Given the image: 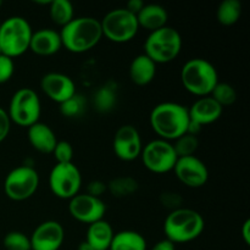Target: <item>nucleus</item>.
Segmentation results:
<instances>
[{
  "instance_id": "nucleus-28",
  "label": "nucleus",
  "mask_w": 250,
  "mask_h": 250,
  "mask_svg": "<svg viewBox=\"0 0 250 250\" xmlns=\"http://www.w3.org/2000/svg\"><path fill=\"white\" fill-rule=\"evenodd\" d=\"M210 97L220 105V106H229L237 100V92L231 84L226 82L217 83Z\"/></svg>"
},
{
  "instance_id": "nucleus-19",
  "label": "nucleus",
  "mask_w": 250,
  "mask_h": 250,
  "mask_svg": "<svg viewBox=\"0 0 250 250\" xmlns=\"http://www.w3.org/2000/svg\"><path fill=\"white\" fill-rule=\"evenodd\" d=\"M28 141L37 151L42 154H53L54 148L58 143L56 134L48 125L37 122L28 127Z\"/></svg>"
},
{
  "instance_id": "nucleus-18",
  "label": "nucleus",
  "mask_w": 250,
  "mask_h": 250,
  "mask_svg": "<svg viewBox=\"0 0 250 250\" xmlns=\"http://www.w3.org/2000/svg\"><path fill=\"white\" fill-rule=\"evenodd\" d=\"M62 46L60 32L51 28H42L33 32L29 50L41 56H50L58 53Z\"/></svg>"
},
{
  "instance_id": "nucleus-21",
  "label": "nucleus",
  "mask_w": 250,
  "mask_h": 250,
  "mask_svg": "<svg viewBox=\"0 0 250 250\" xmlns=\"http://www.w3.org/2000/svg\"><path fill=\"white\" fill-rule=\"evenodd\" d=\"M156 63L146 54L137 55L129 65V78L137 85H146L154 80Z\"/></svg>"
},
{
  "instance_id": "nucleus-6",
  "label": "nucleus",
  "mask_w": 250,
  "mask_h": 250,
  "mask_svg": "<svg viewBox=\"0 0 250 250\" xmlns=\"http://www.w3.org/2000/svg\"><path fill=\"white\" fill-rule=\"evenodd\" d=\"M182 49V37L173 27L165 26L150 32L144 43V54L155 63L175 60Z\"/></svg>"
},
{
  "instance_id": "nucleus-7",
  "label": "nucleus",
  "mask_w": 250,
  "mask_h": 250,
  "mask_svg": "<svg viewBox=\"0 0 250 250\" xmlns=\"http://www.w3.org/2000/svg\"><path fill=\"white\" fill-rule=\"evenodd\" d=\"M41 114V99L33 89L21 88L14 93L7 111L10 121L28 128L32 125L39 122Z\"/></svg>"
},
{
  "instance_id": "nucleus-31",
  "label": "nucleus",
  "mask_w": 250,
  "mask_h": 250,
  "mask_svg": "<svg viewBox=\"0 0 250 250\" xmlns=\"http://www.w3.org/2000/svg\"><path fill=\"white\" fill-rule=\"evenodd\" d=\"M2 244L6 250H32L29 237L19 231L9 232L4 237Z\"/></svg>"
},
{
  "instance_id": "nucleus-42",
  "label": "nucleus",
  "mask_w": 250,
  "mask_h": 250,
  "mask_svg": "<svg viewBox=\"0 0 250 250\" xmlns=\"http://www.w3.org/2000/svg\"><path fill=\"white\" fill-rule=\"evenodd\" d=\"M0 24H1V22H0Z\"/></svg>"
},
{
  "instance_id": "nucleus-24",
  "label": "nucleus",
  "mask_w": 250,
  "mask_h": 250,
  "mask_svg": "<svg viewBox=\"0 0 250 250\" xmlns=\"http://www.w3.org/2000/svg\"><path fill=\"white\" fill-rule=\"evenodd\" d=\"M49 14L51 21L58 26H66L75 19V10L72 2L68 0H53L49 2Z\"/></svg>"
},
{
  "instance_id": "nucleus-20",
  "label": "nucleus",
  "mask_w": 250,
  "mask_h": 250,
  "mask_svg": "<svg viewBox=\"0 0 250 250\" xmlns=\"http://www.w3.org/2000/svg\"><path fill=\"white\" fill-rule=\"evenodd\" d=\"M139 27L154 32L166 26L168 20L167 11L159 4H146L136 15Z\"/></svg>"
},
{
  "instance_id": "nucleus-22",
  "label": "nucleus",
  "mask_w": 250,
  "mask_h": 250,
  "mask_svg": "<svg viewBox=\"0 0 250 250\" xmlns=\"http://www.w3.org/2000/svg\"><path fill=\"white\" fill-rule=\"evenodd\" d=\"M114 234L111 225L105 220H100L89 225L85 242L94 250H109Z\"/></svg>"
},
{
  "instance_id": "nucleus-32",
  "label": "nucleus",
  "mask_w": 250,
  "mask_h": 250,
  "mask_svg": "<svg viewBox=\"0 0 250 250\" xmlns=\"http://www.w3.org/2000/svg\"><path fill=\"white\" fill-rule=\"evenodd\" d=\"M54 158L56 159V164H68L72 163L73 148L71 143L66 141H58L55 148L53 150Z\"/></svg>"
},
{
  "instance_id": "nucleus-38",
  "label": "nucleus",
  "mask_w": 250,
  "mask_h": 250,
  "mask_svg": "<svg viewBox=\"0 0 250 250\" xmlns=\"http://www.w3.org/2000/svg\"><path fill=\"white\" fill-rule=\"evenodd\" d=\"M151 250H176V247L172 242L165 238L163 241H159L158 243H155V246L153 247Z\"/></svg>"
},
{
  "instance_id": "nucleus-17",
  "label": "nucleus",
  "mask_w": 250,
  "mask_h": 250,
  "mask_svg": "<svg viewBox=\"0 0 250 250\" xmlns=\"http://www.w3.org/2000/svg\"><path fill=\"white\" fill-rule=\"evenodd\" d=\"M224 107L220 106L211 97L199 98L192 106L188 109L189 120L200 127L205 125L214 124L221 117Z\"/></svg>"
},
{
  "instance_id": "nucleus-29",
  "label": "nucleus",
  "mask_w": 250,
  "mask_h": 250,
  "mask_svg": "<svg viewBox=\"0 0 250 250\" xmlns=\"http://www.w3.org/2000/svg\"><path fill=\"white\" fill-rule=\"evenodd\" d=\"M176 154L178 158H185V156H192L197 151L199 146V139L197 136L186 133L182 137L177 138L175 141V144H172Z\"/></svg>"
},
{
  "instance_id": "nucleus-41",
  "label": "nucleus",
  "mask_w": 250,
  "mask_h": 250,
  "mask_svg": "<svg viewBox=\"0 0 250 250\" xmlns=\"http://www.w3.org/2000/svg\"><path fill=\"white\" fill-rule=\"evenodd\" d=\"M1 54H2V53H1V50H0V55H1Z\"/></svg>"
},
{
  "instance_id": "nucleus-12",
  "label": "nucleus",
  "mask_w": 250,
  "mask_h": 250,
  "mask_svg": "<svg viewBox=\"0 0 250 250\" xmlns=\"http://www.w3.org/2000/svg\"><path fill=\"white\" fill-rule=\"evenodd\" d=\"M68 211L71 216L82 224L92 225L100 221L106 212V205L102 198L87 194H77L70 199Z\"/></svg>"
},
{
  "instance_id": "nucleus-40",
  "label": "nucleus",
  "mask_w": 250,
  "mask_h": 250,
  "mask_svg": "<svg viewBox=\"0 0 250 250\" xmlns=\"http://www.w3.org/2000/svg\"><path fill=\"white\" fill-rule=\"evenodd\" d=\"M78 250H94V249H93L92 247H90L89 244L84 241V242H82L80 246H78Z\"/></svg>"
},
{
  "instance_id": "nucleus-27",
  "label": "nucleus",
  "mask_w": 250,
  "mask_h": 250,
  "mask_svg": "<svg viewBox=\"0 0 250 250\" xmlns=\"http://www.w3.org/2000/svg\"><path fill=\"white\" fill-rule=\"evenodd\" d=\"M107 189L115 198H126L138 190V182L129 176H120L107 185Z\"/></svg>"
},
{
  "instance_id": "nucleus-10",
  "label": "nucleus",
  "mask_w": 250,
  "mask_h": 250,
  "mask_svg": "<svg viewBox=\"0 0 250 250\" xmlns=\"http://www.w3.org/2000/svg\"><path fill=\"white\" fill-rule=\"evenodd\" d=\"M82 176L73 163L56 164L49 175V187L51 193L60 199H72L80 194Z\"/></svg>"
},
{
  "instance_id": "nucleus-9",
  "label": "nucleus",
  "mask_w": 250,
  "mask_h": 250,
  "mask_svg": "<svg viewBox=\"0 0 250 250\" xmlns=\"http://www.w3.org/2000/svg\"><path fill=\"white\" fill-rule=\"evenodd\" d=\"M39 187V175L32 166L23 165L7 173L4 181V190L7 198L22 202L31 198Z\"/></svg>"
},
{
  "instance_id": "nucleus-15",
  "label": "nucleus",
  "mask_w": 250,
  "mask_h": 250,
  "mask_svg": "<svg viewBox=\"0 0 250 250\" xmlns=\"http://www.w3.org/2000/svg\"><path fill=\"white\" fill-rule=\"evenodd\" d=\"M32 250H59L65 241V229L58 221H45L38 225L29 237Z\"/></svg>"
},
{
  "instance_id": "nucleus-34",
  "label": "nucleus",
  "mask_w": 250,
  "mask_h": 250,
  "mask_svg": "<svg viewBox=\"0 0 250 250\" xmlns=\"http://www.w3.org/2000/svg\"><path fill=\"white\" fill-rule=\"evenodd\" d=\"M15 72L14 59L1 54L0 55V83H5L11 80Z\"/></svg>"
},
{
  "instance_id": "nucleus-39",
  "label": "nucleus",
  "mask_w": 250,
  "mask_h": 250,
  "mask_svg": "<svg viewBox=\"0 0 250 250\" xmlns=\"http://www.w3.org/2000/svg\"><path fill=\"white\" fill-rule=\"evenodd\" d=\"M242 237L247 246H250V220H246V222L242 226Z\"/></svg>"
},
{
  "instance_id": "nucleus-37",
  "label": "nucleus",
  "mask_w": 250,
  "mask_h": 250,
  "mask_svg": "<svg viewBox=\"0 0 250 250\" xmlns=\"http://www.w3.org/2000/svg\"><path fill=\"white\" fill-rule=\"evenodd\" d=\"M144 5L146 4H144L142 0H129V1L127 2V6L125 7V9H127L129 12H132V14L137 15L142 9H143Z\"/></svg>"
},
{
  "instance_id": "nucleus-4",
  "label": "nucleus",
  "mask_w": 250,
  "mask_h": 250,
  "mask_svg": "<svg viewBox=\"0 0 250 250\" xmlns=\"http://www.w3.org/2000/svg\"><path fill=\"white\" fill-rule=\"evenodd\" d=\"M181 81L186 90L197 97H209L219 83V75L211 62L205 59H190L181 71Z\"/></svg>"
},
{
  "instance_id": "nucleus-30",
  "label": "nucleus",
  "mask_w": 250,
  "mask_h": 250,
  "mask_svg": "<svg viewBox=\"0 0 250 250\" xmlns=\"http://www.w3.org/2000/svg\"><path fill=\"white\" fill-rule=\"evenodd\" d=\"M85 109V100L82 95L77 94L67 99L66 102H63L62 104H60V112L65 117L68 119H73V117H78L84 112Z\"/></svg>"
},
{
  "instance_id": "nucleus-36",
  "label": "nucleus",
  "mask_w": 250,
  "mask_h": 250,
  "mask_svg": "<svg viewBox=\"0 0 250 250\" xmlns=\"http://www.w3.org/2000/svg\"><path fill=\"white\" fill-rule=\"evenodd\" d=\"M106 189L107 186L103 183L102 181H92L87 187V194L92 195V197L100 198Z\"/></svg>"
},
{
  "instance_id": "nucleus-8",
  "label": "nucleus",
  "mask_w": 250,
  "mask_h": 250,
  "mask_svg": "<svg viewBox=\"0 0 250 250\" xmlns=\"http://www.w3.org/2000/svg\"><path fill=\"white\" fill-rule=\"evenodd\" d=\"M103 36L114 43H127L136 37L138 32L137 16L121 7L107 12L100 21Z\"/></svg>"
},
{
  "instance_id": "nucleus-11",
  "label": "nucleus",
  "mask_w": 250,
  "mask_h": 250,
  "mask_svg": "<svg viewBox=\"0 0 250 250\" xmlns=\"http://www.w3.org/2000/svg\"><path fill=\"white\" fill-rule=\"evenodd\" d=\"M142 160L150 172L167 173L173 171L178 156L173 146L164 139H155L143 146Z\"/></svg>"
},
{
  "instance_id": "nucleus-5",
  "label": "nucleus",
  "mask_w": 250,
  "mask_h": 250,
  "mask_svg": "<svg viewBox=\"0 0 250 250\" xmlns=\"http://www.w3.org/2000/svg\"><path fill=\"white\" fill-rule=\"evenodd\" d=\"M32 27L24 17L11 16L0 24V50L14 59L29 50Z\"/></svg>"
},
{
  "instance_id": "nucleus-1",
  "label": "nucleus",
  "mask_w": 250,
  "mask_h": 250,
  "mask_svg": "<svg viewBox=\"0 0 250 250\" xmlns=\"http://www.w3.org/2000/svg\"><path fill=\"white\" fill-rule=\"evenodd\" d=\"M150 126L160 139L167 142L176 141L188 131V107L178 103H160L151 110Z\"/></svg>"
},
{
  "instance_id": "nucleus-16",
  "label": "nucleus",
  "mask_w": 250,
  "mask_h": 250,
  "mask_svg": "<svg viewBox=\"0 0 250 250\" xmlns=\"http://www.w3.org/2000/svg\"><path fill=\"white\" fill-rule=\"evenodd\" d=\"M41 88L49 99L58 104H62L76 94V84L72 78L60 72L44 75L41 81Z\"/></svg>"
},
{
  "instance_id": "nucleus-14",
  "label": "nucleus",
  "mask_w": 250,
  "mask_h": 250,
  "mask_svg": "<svg viewBox=\"0 0 250 250\" xmlns=\"http://www.w3.org/2000/svg\"><path fill=\"white\" fill-rule=\"evenodd\" d=\"M142 139L138 129L132 125H125L116 131L114 137V151L122 161H133L141 156Z\"/></svg>"
},
{
  "instance_id": "nucleus-3",
  "label": "nucleus",
  "mask_w": 250,
  "mask_h": 250,
  "mask_svg": "<svg viewBox=\"0 0 250 250\" xmlns=\"http://www.w3.org/2000/svg\"><path fill=\"white\" fill-rule=\"evenodd\" d=\"M205 222L198 211L188 208L171 211L164 224L166 239L176 243H188L202 236Z\"/></svg>"
},
{
  "instance_id": "nucleus-2",
  "label": "nucleus",
  "mask_w": 250,
  "mask_h": 250,
  "mask_svg": "<svg viewBox=\"0 0 250 250\" xmlns=\"http://www.w3.org/2000/svg\"><path fill=\"white\" fill-rule=\"evenodd\" d=\"M61 43L65 49L75 54L85 53L94 48L103 38L99 20L94 17H75L60 31Z\"/></svg>"
},
{
  "instance_id": "nucleus-33",
  "label": "nucleus",
  "mask_w": 250,
  "mask_h": 250,
  "mask_svg": "<svg viewBox=\"0 0 250 250\" xmlns=\"http://www.w3.org/2000/svg\"><path fill=\"white\" fill-rule=\"evenodd\" d=\"M160 202L166 209L171 210V211H175V210L181 209L183 204V198L181 197L178 193L175 192H165L161 193L160 195Z\"/></svg>"
},
{
  "instance_id": "nucleus-25",
  "label": "nucleus",
  "mask_w": 250,
  "mask_h": 250,
  "mask_svg": "<svg viewBox=\"0 0 250 250\" xmlns=\"http://www.w3.org/2000/svg\"><path fill=\"white\" fill-rule=\"evenodd\" d=\"M242 16V4L238 0H224L216 11L217 21L224 26L237 23Z\"/></svg>"
},
{
  "instance_id": "nucleus-23",
  "label": "nucleus",
  "mask_w": 250,
  "mask_h": 250,
  "mask_svg": "<svg viewBox=\"0 0 250 250\" xmlns=\"http://www.w3.org/2000/svg\"><path fill=\"white\" fill-rule=\"evenodd\" d=\"M109 250H146V241L136 231H121L114 234Z\"/></svg>"
},
{
  "instance_id": "nucleus-35",
  "label": "nucleus",
  "mask_w": 250,
  "mask_h": 250,
  "mask_svg": "<svg viewBox=\"0 0 250 250\" xmlns=\"http://www.w3.org/2000/svg\"><path fill=\"white\" fill-rule=\"evenodd\" d=\"M10 128H11V121H10L7 111L0 106V143L9 136Z\"/></svg>"
},
{
  "instance_id": "nucleus-13",
  "label": "nucleus",
  "mask_w": 250,
  "mask_h": 250,
  "mask_svg": "<svg viewBox=\"0 0 250 250\" xmlns=\"http://www.w3.org/2000/svg\"><path fill=\"white\" fill-rule=\"evenodd\" d=\"M173 172L181 183L189 188L203 187L209 180L207 165L194 155L178 158Z\"/></svg>"
},
{
  "instance_id": "nucleus-26",
  "label": "nucleus",
  "mask_w": 250,
  "mask_h": 250,
  "mask_svg": "<svg viewBox=\"0 0 250 250\" xmlns=\"http://www.w3.org/2000/svg\"><path fill=\"white\" fill-rule=\"evenodd\" d=\"M94 106L99 112H109L116 106L117 93L114 84H104L95 92L94 94Z\"/></svg>"
}]
</instances>
